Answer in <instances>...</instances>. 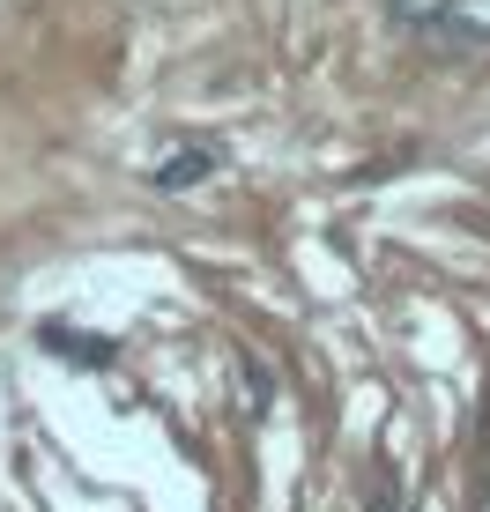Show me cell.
Listing matches in <instances>:
<instances>
[{"mask_svg": "<svg viewBox=\"0 0 490 512\" xmlns=\"http://www.w3.org/2000/svg\"><path fill=\"white\" fill-rule=\"evenodd\" d=\"M238 379H245V416H268V372L253 357H238Z\"/></svg>", "mask_w": 490, "mask_h": 512, "instance_id": "cell-5", "label": "cell"}, {"mask_svg": "<svg viewBox=\"0 0 490 512\" xmlns=\"http://www.w3.org/2000/svg\"><path fill=\"white\" fill-rule=\"evenodd\" d=\"M45 349H60L67 364H112V342H104V334H75V327H45Z\"/></svg>", "mask_w": 490, "mask_h": 512, "instance_id": "cell-3", "label": "cell"}, {"mask_svg": "<svg viewBox=\"0 0 490 512\" xmlns=\"http://www.w3.org/2000/svg\"><path fill=\"white\" fill-rule=\"evenodd\" d=\"M431 45H446V52L490 45V0H446V8H439V30H431Z\"/></svg>", "mask_w": 490, "mask_h": 512, "instance_id": "cell-2", "label": "cell"}, {"mask_svg": "<svg viewBox=\"0 0 490 512\" xmlns=\"http://www.w3.org/2000/svg\"><path fill=\"white\" fill-rule=\"evenodd\" d=\"M216 164H223V156L208 149V141H179V149H164V156H156V171H149V179L164 186V193H194V186L216 179Z\"/></svg>", "mask_w": 490, "mask_h": 512, "instance_id": "cell-1", "label": "cell"}, {"mask_svg": "<svg viewBox=\"0 0 490 512\" xmlns=\"http://www.w3.org/2000/svg\"><path fill=\"white\" fill-rule=\"evenodd\" d=\"M439 8H446V0H387V23H394V30H416V38H431V30H439Z\"/></svg>", "mask_w": 490, "mask_h": 512, "instance_id": "cell-4", "label": "cell"}]
</instances>
